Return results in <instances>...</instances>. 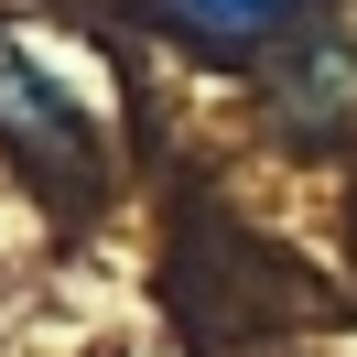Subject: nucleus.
I'll return each instance as SVG.
<instances>
[{"mask_svg": "<svg viewBox=\"0 0 357 357\" xmlns=\"http://www.w3.org/2000/svg\"><path fill=\"white\" fill-rule=\"evenodd\" d=\"M0 141L33 162V174L76 184L87 174V109L66 98V76L22 44V33H0Z\"/></svg>", "mask_w": 357, "mask_h": 357, "instance_id": "obj_1", "label": "nucleus"}, {"mask_svg": "<svg viewBox=\"0 0 357 357\" xmlns=\"http://www.w3.org/2000/svg\"><path fill=\"white\" fill-rule=\"evenodd\" d=\"M195 44H271V33L303 11V0H162Z\"/></svg>", "mask_w": 357, "mask_h": 357, "instance_id": "obj_2", "label": "nucleus"}]
</instances>
